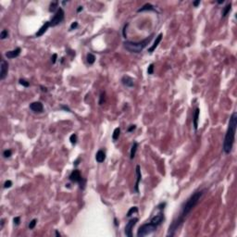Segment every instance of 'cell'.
Segmentation results:
<instances>
[{
    "label": "cell",
    "mask_w": 237,
    "mask_h": 237,
    "mask_svg": "<svg viewBox=\"0 0 237 237\" xmlns=\"http://www.w3.org/2000/svg\"><path fill=\"white\" fill-rule=\"evenodd\" d=\"M206 191H207L206 189H203V190H200V191H197L196 193H194L183 203L182 208H181V211L179 213V216L172 221V223H171L170 228H169V233L167 234L168 236H174L176 232L178 231V229L183 224V222L186 220L188 215L192 212V210L195 208V207H196V205L198 204V202L201 200L202 196H204Z\"/></svg>",
    "instance_id": "1"
},
{
    "label": "cell",
    "mask_w": 237,
    "mask_h": 237,
    "mask_svg": "<svg viewBox=\"0 0 237 237\" xmlns=\"http://www.w3.org/2000/svg\"><path fill=\"white\" fill-rule=\"evenodd\" d=\"M236 128H237V113L234 112L232 114V116L230 117L229 125H228V129L226 132L224 137V142H223V151L225 154H230L233 150V144L235 141V133H236Z\"/></svg>",
    "instance_id": "2"
},
{
    "label": "cell",
    "mask_w": 237,
    "mask_h": 237,
    "mask_svg": "<svg viewBox=\"0 0 237 237\" xmlns=\"http://www.w3.org/2000/svg\"><path fill=\"white\" fill-rule=\"evenodd\" d=\"M153 38V34L148 36L147 38L142 40V41L139 42H133V41H125L123 42V46L124 48L127 51H129L131 53H135V54H138L142 52L143 50L146 48V46H148L151 40Z\"/></svg>",
    "instance_id": "3"
},
{
    "label": "cell",
    "mask_w": 237,
    "mask_h": 237,
    "mask_svg": "<svg viewBox=\"0 0 237 237\" xmlns=\"http://www.w3.org/2000/svg\"><path fill=\"white\" fill-rule=\"evenodd\" d=\"M158 229V226L157 225L153 224L152 222H148V223H145L142 226L139 227L137 232V236L138 237H144L146 235H149L151 233H155Z\"/></svg>",
    "instance_id": "4"
},
{
    "label": "cell",
    "mask_w": 237,
    "mask_h": 237,
    "mask_svg": "<svg viewBox=\"0 0 237 237\" xmlns=\"http://www.w3.org/2000/svg\"><path fill=\"white\" fill-rule=\"evenodd\" d=\"M69 180L71 182H72V183H79L80 188L82 190H83L85 188V183H86V181L82 177V174H81L79 170H74V171H71V173L69 176Z\"/></svg>",
    "instance_id": "5"
},
{
    "label": "cell",
    "mask_w": 237,
    "mask_h": 237,
    "mask_svg": "<svg viewBox=\"0 0 237 237\" xmlns=\"http://www.w3.org/2000/svg\"><path fill=\"white\" fill-rule=\"evenodd\" d=\"M64 18H65V12H64L63 8H58V9L55 13L54 17L50 21V27H55L59 23H61L64 21Z\"/></svg>",
    "instance_id": "6"
},
{
    "label": "cell",
    "mask_w": 237,
    "mask_h": 237,
    "mask_svg": "<svg viewBox=\"0 0 237 237\" xmlns=\"http://www.w3.org/2000/svg\"><path fill=\"white\" fill-rule=\"evenodd\" d=\"M137 221H138V218H133V219H131L127 222V224H126L124 229V233L126 234V236L128 237L133 236V227L135 226V224L137 223Z\"/></svg>",
    "instance_id": "7"
},
{
    "label": "cell",
    "mask_w": 237,
    "mask_h": 237,
    "mask_svg": "<svg viewBox=\"0 0 237 237\" xmlns=\"http://www.w3.org/2000/svg\"><path fill=\"white\" fill-rule=\"evenodd\" d=\"M8 72V63L5 59H1V65H0V80H3L7 77Z\"/></svg>",
    "instance_id": "8"
},
{
    "label": "cell",
    "mask_w": 237,
    "mask_h": 237,
    "mask_svg": "<svg viewBox=\"0 0 237 237\" xmlns=\"http://www.w3.org/2000/svg\"><path fill=\"white\" fill-rule=\"evenodd\" d=\"M30 109L34 113H42L44 111V105L40 101L33 102L32 104H30Z\"/></svg>",
    "instance_id": "9"
},
{
    "label": "cell",
    "mask_w": 237,
    "mask_h": 237,
    "mask_svg": "<svg viewBox=\"0 0 237 237\" xmlns=\"http://www.w3.org/2000/svg\"><path fill=\"white\" fill-rule=\"evenodd\" d=\"M164 220H165V217H164L163 212H159L158 214H157V215H155L154 217L151 218L150 222H152L153 224L157 225V226H159L164 221Z\"/></svg>",
    "instance_id": "10"
},
{
    "label": "cell",
    "mask_w": 237,
    "mask_h": 237,
    "mask_svg": "<svg viewBox=\"0 0 237 237\" xmlns=\"http://www.w3.org/2000/svg\"><path fill=\"white\" fill-rule=\"evenodd\" d=\"M135 171H136V183L134 184V192L138 194L139 193V183L142 180V173H141V168L139 165L136 166L135 168Z\"/></svg>",
    "instance_id": "11"
},
{
    "label": "cell",
    "mask_w": 237,
    "mask_h": 237,
    "mask_svg": "<svg viewBox=\"0 0 237 237\" xmlns=\"http://www.w3.org/2000/svg\"><path fill=\"white\" fill-rule=\"evenodd\" d=\"M21 47H17V48H15L14 50H10V51H7L6 53H5V56L7 57L8 58H17V57H19L20 56V54H21Z\"/></svg>",
    "instance_id": "12"
},
{
    "label": "cell",
    "mask_w": 237,
    "mask_h": 237,
    "mask_svg": "<svg viewBox=\"0 0 237 237\" xmlns=\"http://www.w3.org/2000/svg\"><path fill=\"white\" fill-rule=\"evenodd\" d=\"M199 114H200L199 108H196V109H195V111H194V114H193V125H194V129H195V131H197V128H198Z\"/></svg>",
    "instance_id": "13"
},
{
    "label": "cell",
    "mask_w": 237,
    "mask_h": 237,
    "mask_svg": "<svg viewBox=\"0 0 237 237\" xmlns=\"http://www.w3.org/2000/svg\"><path fill=\"white\" fill-rule=\"evenodd\" d=\"M121 83H122V84H123L124 86H126V87L132 88L134 86V81H133V78L130 77V76H123V77L121 78Z\"/></svg>",
    "instance_id": "14"
},
{
    "label": "cell",
    "mask_w": 237,
    "mask_h": 237,
    "mask_svg": "<svg viewBox=\"0 0 237 237\" xmlns=\"http://www.w3.org/2000/svg\"><path fill=\"white\" fill-rule=\"evenodd\" d=\"M162 36H163L162 33H159L158 36L156 37V40H155L154 44H153V45H152V46H151L149 48H148V52H149L150 54H151V53H153V52H154V50L156 49L157 47H158V46L159 45V43H160V42H161V40H162Z\"/></svg>",
    "instance_id": "15"
},
{
    "label": "cell",
    "mask_w": 237,
    "mask_h": 237,
    "mask_svg": "<svg viewBox=\"0 0 237 237\" xmlns=\"http://www.w3.org/2000/svg\"><path fill=\"white\" fill-rule=\"evenodd\" d=\"M50 27V21H46L45 23H44V25L42 26L40 29L37 31V33H36V37H41L42 35H44L45 34V33H46V31H47V29Z\"/></svg>",
    "instance_id": "16"
},
{
    "label": "cell",
    "mask_w": 237,
    "mask_h": 237,
    "mask_svg": "<svg viewBox=\"0 0 237 237\" xmlns=\"http://www.w3.org/2000/svg\"><path fill=\"white\" fill-rule=\"evenodd\" d=\"M105 159H106V153H105V151L102 149L98 150L96 155V160L98 163H102L105 161Z\"/></svg>",
    "instance_id": "17"
},
{
    "label": "cell",
    "mask_w": 237,
    "mask_h": 237,
    "mask_svg": "<svg viewBox=\"0 0 237 237\" xmlns=\"http://www.w3.org/2000/svg\"><path fill=\"white\" fill-rule=\"evenodd\" d=\"M144 11H156V9H155L154 6H152L149 3H146L137 10V12H144Z\"/></svg>",
    "instance_id": "18"
},
{
    "label": "cell",
    "mask_w": 237,
    "mask_h": 237,
    "mask_svg": "<svg viewBox=\"0 0 237 237\" xmlns=\"http://www.w3.org/2000/svg\"><path fill=\"white\" fill-rule=\"evenodd\" d=\"M138 148V143L137 142H133V146H132V148H131V151H130V158L131 159H133L135 155H136V151H137Z\"/></svg>",
    "instance_id": "19"
},
{
    "label": "cell",
    "mask_w": 237,
    "mask_h": 237,
    "mask_svg": "<svg viewBox=\"0 0 237 237\" xmlns=\"http://www.w3.org/2000/svg\"><path fill=\"white\" fill-rule=\"evenodd\" d=\"M232 9V3H228V4L225 6L223 8V10H222V13H221V16L222 18H225V17L228 15V13L231 11Z\"/></svg>",
    "instance_id": "20"
},
{
    "label": "cell",
    "mask_w": 237,
    "mask_h": 237,
    "mask_svg": "<svg viewBox=\"0 0 237 237\" xmlns=\"http://www.w3.org/2000/svg\"><path fill=\"white\" fill-rule=\"evenodd\" d=\"M86 61H87V63L89 64V65H93V64L95 63V61H96V57H95V55L92 54V53L87 54Z\"/></svg>",
    "instance_id": "21"
},
{
    "label": "cell",
    "mask_w": 237,
    "mask_h": 237,
    "mask_svg": "<svg viewBox=\"0 0 237 237\" xmlns=\"http://www.w3.org/2000/svg\"><path fill=\"white\" fill-rule=\"evenodd\" d=\"M120 134H121V128L120 127H117V128H115L114 132H113L112 139L114 141H117L119 139V137H120Z\"/></svg>",
    "instance_id": "22"
},
{
    "label": "cell",
    "mask_w": 237,
    "mask_h": 237,
    "mask_svg": "<svg viewBox=\"0 0 237 237\" xmlns=\"http://www.w3.org/2000/svg\"><path fill=\"white\" fill-rule=\"evenodd\" d=\"M58 1H54V2H52L51 4H50L49 6V12H55L56 10H58Z\"/></svg>",
    "instance_id": "23"
},
{
    "label": "cell",
    "mask_w": 237,
    "mask_h": 237,
    "mask_svg": "<svg viewBox=\"0 0 237 237\" xmlns=\"http://www.w3.org/2000/svg\"><path fill=\"white\" fill-rule=\"evenodd\" d=\"M138 212V208L137 207H133V208H131L129 209V211L127 212V215H126V217H131L132 215H133V213H137Z\"/></svg>",
    "instance_id": "24"
},
{
    "label": "cell",
    "mask_w": 237,
    "mask_h": 237,
    "mask_svg": "<svg viewBox=\"0 0 237 237\" xmlns=\"http://www.w3.org/2000/svg\"><path fill=\"white\" fill-rule=\"evenodd\" d=\"M106 101V93L105 92H101L99 96V101H98V104L99 105H103Z\"/></svg>",
    "instance_id": "25"
},
{
    "label": "cell",
    "mask_w": 237,
    "mask_h": 237,
    "mask_svg": "<svg viewBox=\"0 0 237 237\" xmlns=\"http://www.w3.org/2000/svg\"><path fill=\"white\" fill-rule=\"evenodd\" d=\"M8 35H9V33H8V30H3L2 32H1V33H0V39H2V40H4V39H6V38L8 37Z\"/></svg>",
    "instance_id": "26"
},
{
    "label": "cell",
    "mask_w": 237,
    "mask_h": 237,
    "mask_svg": "<svg viewBox=\"0 0 237 237\" xmlns=\"http://www.w3.org/2000/svg\"><path fill=\"white\" fill-rule=\"evenodd\" d=\"M19 83H20V84H21L22 86H24V87H29L30 86V83L27 81V80H25V79H20L19 80Z\"/></svg>",
    "instance_id": "27"
},
{
    "label": "cell",
    "mask_w": 237,
    "mask_h": 237,
    "mask_svg": "<svg viewBox=\"0 0 237 237\" xmlns=\"http://www.w3.org/2000/svg\"><path fill=\"white\" fill-rule=\"evenodd\" d=\"M36 223H37V220H36V219H33V220H32V221H30L29 226H28V227H29V229L30 230L34 229V227H35Z\"/></svg>",
    "instance_id": "28"
},
{
    "label": "cell",
    "mask_w": 237,
    "mask_h": 237,
    "mask_svg": "<svg viewBox=\"0 0 237 237\" xmlns=\"http://www.w3.org/2000/svg\"><path fill=\"white\" fill-rule=\"evenodd\" d=\"M11 155H12V151H11L10 149H7L3 152V156H4V158H10Z\"/></svg>",
    "instance_id": "29"
},
{
    "label": "cell",
    "mask_w": 237,
    "mask_h": 237,
    "mask_svg": "<svg viewBox=\"0 0 237 237\" xmlns=\"http://www.w3.org/2000/svg\"><path fill=\"white\" fill-rule=\"evenodd\" d=\"M70 141H71V143L72 145H75L77 143V134H75V133L71 134V136H70Z\"/></svg>",
    "instance_id": "30"
},
{
    "label": "cell",
    "mask_w": 237,
    "mask_h": 237,
    "mask_svg": "<svg viewBox=\"0 0 237 237\" xmlns=\"http://www.w3.org/2000/svg\"><path fill=\"white\" fill-rule=\"evenodd\" d=\"M154 64L153 63H151L149 66H148V68H147V73L149 75H152L153 73H154Z\"/></svg>",
    "instance_id": "31"
},
{
    "label": "cell",
    "mask_w": 237,
    "mask_h": 237,
    "mask_svg": "<svg viewBox=\"0 0 237 237\" xmlns=\"http://www.w3.org/2000/svg\"><path fill=\"white\" fill-rule=\"evenodd\" d=\"M13 222H14L15 225H20V223H21V217H15L13 219Z\"/></svg>",
    "instance_id": "32"
},
{
    "label": "cell",
    "mask_w": 237,
    "mask_h": 237,
    "mask_svg": "<svg viewBox=\"0 0 237 237\" xmlns=\"http://www.w3.org/2000/svg\"><path fill=\"white\" fill-rule=\"evenodd\" d=\"M12 186V182L11 181H6L4 183V188H9Z\"/></svg>",
    "instance_id": "33"
},
{
    "label": "cell",
    "mask_w": 237,
    "mask_h": 237,
    "mask_svg": "<svg viewBox=\"0 0 237 237\" xmlns=\"http://www.w3.org/2000/svg\"><path fill=\"white\" fill-rule=\"evenodd\" d=\"M78 27V22L77 21H74V22H72L71 23V27H70V30H74V29H76Z\"/></svg>",
    "instance_id": "34"
},
{
    "label": "cell",
    "mask_w": 237,
    "mask_h": 237,
    "mask_svg": "<svg viewBox=\"0 0 237 237\" xmlns=\"http://www.w3.org/2000/svg\"><path fill=\"white\" fill-rule=\"evenodd\" d=\"M57 58H58V55L56 54V53L52 55V58H51V61H52V63H53V64H55V63H56V61H57Z\"/></svg>",
    "instance_id": "35"
},
{
    "label": "cell",
    "mask_w": 237,
    "mask_h": 237,
    "mask_svg": "<svg viewBox=\"0 0 237 237\" xmlns=\"http://www.w3.org/2000/svg\"><path fill=\"white\" fill-rule=\"evenodd\" d=\"M165 207H166V203H160L157 208H158V209H159V210H163Z\"/></svg>",
    "instance_id": "36"
},
{
    "label": "cell",
    "mask_w": 237,
    "mask_h": 237,
    "mask_svg": "<svg viewBox=\"0 0 237 237\" xmlns=\"http://www.w3.org/2000/svg\"><path fill=\"white\" fill-rule=\"evenodd\" d=\"M135 128H136V125H134V124L131 125L129 128H128V130H127V132H128V133H131V132L134 131V130H135Z\"/></svg>",
    "instance_id": "37"
},
{
    "label": "cell",
    "mask_w": 237,
    "mask_h": 237,
    "mask_svg": "<svg viewBox=\"0 0 237 237\" xmlns=\"http://www.w3.org/2000/svg\"><path fill=\"white\" fill-rule=\"evenodd\" d=\"M61 108H62V109H64L65 111H68V112H71V109H70V108H69L68 106H65V105H62V106H61Z\"/></svg>",
    "instance_id": "38"
},
{
    "label": "cell",
    "mask_w": 237,
    "mask_h": 237,
    "mask_svg": "<svg viewBox=\"0 0 237 237\" xmlns=\"http://www.w3.org/2000/svg\"><path fill=\"white\" fill-rule=\"evenodd\" d=\"M127 26H128V24H125L124 25V28H123V36H124V38H126V36H127V34L125 33V30H126V28H127Z\"/></svg>",
    "instance_id": "39"
},
{
    "label": "cell",
    "mask_w": 237,
    "mask_h": 237,
    "mask_svg": "<svg viewBox=\"0 0 237 237\" xmlns=\"http://www.w3.org/2000/svg\"><path fill=\"white\" fill-rule=\"evenodd\" d=\"M193 5H194V7H197L198 5H200V0H197V1H195L194 3H193Z\"/></svg>",
    "instance_id": "40"
},
{
    "label": "cell",
    "mask_w": 237,
    "mask_h": 237,
    "mask_svg": "<svg viewBox=\"0 0 237 237\" xmlns=\"http://www.w3.org/2000/svg\"><path fill=\"white\" fill-rule=\"evenodd\" d=\"M40 88H41V90L43 92H47V88H46V87H44L43 85H40Z\"/></svg>",
    "instance_id": "41"
},
{
    "label": "cell",
    "mask_w": 237,
    "mask_h": 237,
    "mask_svg": "<svg viewBox=\"0 0 237 237\" xmlns=\"http://www.w3.org/2000/svg\"><path fill=\"white\" fill-rule=\"evenodd\" d=\"M5 221V220L4 219H1V227H0V229H3V226H4V222Z\"/></svg>",
    "instance_id": "42"
},
{
    "label": "cell",
    "mask_w": 237,
    "mask_h": 237,
    "mask_svg": "<svg viewBox=\"0 0 237 237\" xmlns=\"http://www.w3.org/2000/svg\"><path fill=\"white\" fill-rule=\"evenodd\" d=\"M83 9V7H82V6H80V7H78V8H77V12H81Z\"/></svg>",
    "instance_id": "43"
},
{
    "label": "cell",
    "mask_w": 237,
    "mask_h": 237,
    "mask_svg": "<svg viewBox=\"0 0 237 237\" xmlns=\"http://www.w3.org/2000/svg\"><path fill=\"white\" fill-rule=\"evenodd\" d=\"M79 161H80V158H78L76 161H74V165L75 166H78L79 165Z\"/></svg>",
    "instance_id": "44"
},
{
    "label": "cell",
    "mask_w": 237,
    "mask_h": 237,
    "mask_svg": "<svg viewBox=\"0 0 237 237\" xmlns=\"http://www.w3.org/2000/svg\"><path fill=\"white\" fill-rule=\"evenodd\" d=\"M224 2H225L224 0H221V1H218V4L221 5V4H223V3H224Z\"/></svg>",
    "instance_id": "45"
},
{
    "label": "cell",
    "mask_w": 237,
    "mask_h": 237,
    "mask_svg": "<svg viewBox=\"0 0 237 237\" xmlns=\"http://www.w3.org/2000/svg\"><path fill=\"white\" fill-rule=\"evenodd\" d=\"M56 236H58V237H60V233H58V231H56Z\"/></svg>",
    "instance_id": "46"
},
{
    "label": "cell",
    "mask_w": 237,
    "mask_h": 237,
    "mask_svg": "<svg viewBox=\"0 0 237 237\" xmlns=\"http://www.w3.org/2000/svg\"><path fill=\"white\" fill-rule=\"evenodd\" d=\"M114 222H115V223H114V224H115V226H118V222H117V219H116V218L114 219Z\"/></svg>",
    "instance_id": "47"
},
{
    "label": "cell",
    "mask_w": 237,
    "mask_h": 237,
    "mask_svg": "<svg viewBox=\"0 0 237 237\" xmlns=\"http://www.w3.org/2000/svg\"><path fill=\"white\" fill-rule=\"evenodd\" d=\"M66 4H67L66 1H63V2H62V5H66Z\"/></svg>",
    "instance_id": "48"
}]
</instances>
